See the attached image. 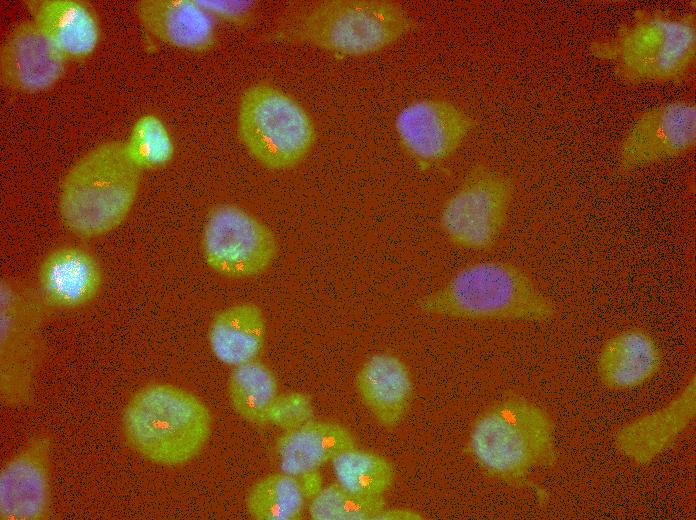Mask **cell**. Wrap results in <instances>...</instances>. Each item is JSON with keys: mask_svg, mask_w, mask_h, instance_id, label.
Instances as JSON below:
<instances>
[{"mask_svg": "<svg viewBox=\"0 0 696 520\" xmlns=\"http://www.w3.org/2000/svg\"><path fill=\"white\" fill-rule=\"evenodd\" d=\"M415 307L428 316L474 321L539 322L556 315L554 301L527 270L499 259L463 265Z\"/></svg>", "mask_w": 696, "mask_h": 520, "instance_id": "obj_1", "label": "cell"}, {"mask_svg": "<svg viewBox=\"0 0 696 520\" xmlns=\"http://www.w3.org/2000/svg\"><path fill=\"white\" fill-rule=\"evenodd\" d=\"M142 172L123 141L107 140L88 150L61 182L58 210L63 225L82 239L115 230L135 204Z\"/></svg>", "mask_w": 696, "mask_h": 520, "instance_id": "obj_2", "label": "cell"}, {"mask_svg": "<svg viewBox=\"0 0 696 520\" xmlns=\"http://www.w3.org/2000/svg\"><path fill=\"white\" fill-rule=\"evenodd\" d=\"M212 415L195 394L169 383H151L126 404L121 427L127 444L143 458L174 467L193 460L207 444Z\"/></svg>", "mask_w": 696, "mask_h": 520, "instance_id": "obj_3", "label": "cell"}, {"mask_svg": "<svg viewBox=\"0 0 696 520\" xmlns=\"http://www.w3.org/2000/svg\"><path fill=\"white\" fill-rule=\"evenodd\" d=\"M554 428L552 417L538 404L523 397H507L475 419L468 450L487 474L523 485L534 470L555 465Z\"/></svg>", "mask_w": 696, "mask_h": 520, "instance_id": "obj_4", "label": "cell"}, {"mask_svg": "<svg viewBox=\"0 0 696 520\" xmlns=\"http://www.w3.org/2000/svg\"><path fill=\"white\" fill-rule=\"evenodd\" d=\"M414 27L408 11L393 0H324L272 37L362 57L390 47Z\"/></svg>", "mask_w": 696, "mask_h": 520, "instance_id": "obj_5", "label": "cell"}, {"mask_svg": "<svg viewBox=\"0 0 696 520\" xmlns=\"http://www.w3.org/2000/svg\"><path fill=\"white\" fill-rule=\"evenodd\" d=\"M596 55L633 83H674L690 75L696 57L692 13L644 12L596 44Z\"/></svg>", "mask_w": 696, "mask_h": 520, "instance_id": "obj_6", "label": "cell"}, {"mask_svg": "<svg viewBox=\"0 0 696 520\" xmlns=\"http://www.w3.org/2000/svg\"><path fill=\"white\" fill-rule=\"evenodd\" d=\"M237 133L248 153L270 170L297 166L317 137L307 110L292 96L264 82L252 84L242 93Z\"/></svg>", "mask_w": 696, "mask_h": 520, "instance_id": "obj_7", "label": "cell"}, {"mask_svg": "<svg viewBox=\"0 0 696 520\" xmlns=\"http://www.w3.org/2000/svg\"><path fill=\"white\" fill-rule=\"evenodd\" d=\"M37 287L0 281V395L9 407L27 405L44 355L42 329L49 312Z\"/></svg>", "mask_w": 696, "mask_h": 520, "instance_id": "obj_8", "label": "cell"}, {"mask_svg": "<svg viewBox=\"0 0 696 520\" xmlns=\"http://www.w3.org/2000/svg\"><path fill=\"white\" fill-rule=\"evenodd\" d=\"M514 194L508 175L486 164L474 165L440 209L442 235L461 250L492 249L506 226Z\"/></svg>", "mask_w": 696, "mask_h": 520, "instance_id": "obj_9", "label": "cell"}, {"mask_svg": "<svg viewBox=\"0 0 696 520\" xmlns=\"http://www.w3.org/2000/svg\"><path fill=\"white\" fill-rule=\"evenodd\" d=\"M203 258L218 275L246 279L265 272L277 254L273 231L244 208L221 203L208 213L201 239Z\"/></svg>", "mask_w": 696, "mask_h": 520, "instance_id": "obj_10", "label": "cell"}, {"mask_svg": "<svg viewBox=\"0 0 696 520\" xmlns=\"http://www.w3.org/2000/svg\"><path fill=\"white\" fill-rule=\"evenodd\" d=\"M475 122L457 104L442 98H419L403 105L394 130L404 151L424 168L441 164L460 149Z\"/></svg>", "mask_w": 696, "mask_h": 520, "instance_id": "obj_11", "label": "cell"}, {"mask_svg": "<svg viewBox=\"0 0 696 520\" xmlns=\"http://www.w3.org/2000/svg\"><path fill=\"white\" fill-rule=\"evenodd\" d=\"M696 144V106L687 99L654 106L632 123L619 146L625 170L686 155Z\"/></svg>", "mask_w": 696, "mask_h": 520, "instance_id": "obj_12", "label": "cell"}, {"mask_svg": "<svg viewBox=\"0 0 696 520\" xmlns=\"http://www.w3.org/2000/svg\"><path fill=\"white\" fill-rule=\"evenodd\" d=\"M52 439L32 436L0 472V519L44 520L51 515Z\"/></svg>", "mask_w": 696, "mask_h": 520, "instance_id": "obj_13", "label": "cell"}, {"mask_svg": "<svg viewBox=\"0 0 696 520\" xmlns=\"http://www.w3.org/2000/svg\"><path fill=\"white\" fill-rule=\"evenodd\" d=\"M67 58L32 20L17 23L0 48V81L11 91L35 94L64 76Z\"/></svg>", "mask_w": 696, "mask_h": 520, "instance_id": "obj_14", "label": "cell"}, {"mask_svg": "<svg viewBox=\"0 0 696 520\" xmlns=\"http://www.w3.org/2000/svg\"><path fill=\"white\" fill-rule=\"evenodd\" d=\"M696 415V381L693 374L665 406L622 425L614 445L634 465L650 463L666 451L691 425Z\"/></svg>", "mask_w": 696, "mask_h": 520, "instance_id": "obj_15", "label": "cell"}, {"mask_svg": "<svg viewBox=\"0 0 696 520\" xmlns=\"http://www.w3.org/2000/svg\"><path fill=\"white\" fill-rule=\"evenodd\" d=\"M98 259L88 250L63 245L41 261L37 289L50 310H76L91 303L103 284Z\"/></svg>", "mask_w": 696, "mask_h": 520, "instance_id": "obj_16", "label": "cell"}, {"mask_svg": "<svg viewBox=\"0 0 696 520\" xmlns=\"http://www.w3.org/2000/svg\"><path fill=\"white\" fill-rule=\"evenodd\" d=\"M135 13L150 35L170 46L199 53L216 43V19L198 0H140Z\"/></svg>", "mask_w": 696, "mask_h": 520, "instance_id": "obj_17", "label": "cell"}, {"mask_svg": "<svg viewBox=\"0 0 696 520\" xmlns=\"http://www.w3.org/2000/svg\"><path fill=\"white\" fill-rule=\"evenodd\" d=\"M356 390L373 418L384 428L397 427L412 401L413 382L406 363L397 355L377 352L360 366Z\"/></svg>", "mask_w": 696, "mask_h": 520, "instance_id": "obj_18", "label": "cell"}, {"mask_svg": "<svg viewBox=\"0 0 696 520\" xmlns=\"http://www.w3.org/2000/svg\"><path fill=\"white\" fill-rule=\"evenodd\" d=\"M31 19L68 61H82L97 49L101 39L99 17L83 0H27Z\"/></svg>", "mask_w": 696, "mask_h": 520, "instance_id": "obj_19", "label": "cell"}, {"mask_svg": "<svg viewBox=\"0 0 696 520\" xmlns=\"http://www.w3.org/2000/svg\"><path fill=\"white\" fill-rule=\"evenodd\" d=\"M662 354L652 335L639 327L622 329L602 345L597 359L601 383L611 390L643 385L660 370Z\"/></svg>", "mask_w": 696, "mask_h": 520, "instance_id": "obj_20", "label": "cell"}, {"mask_svg": "<svg viewBox=\"0 0 696 520\" xmlns=\"http://www.w3.org/2000/svg\"><path fill=\"white\" fill-rule=\"evenodd\" d=\"M356 444L355 436L346 426L313 418L297 428L284 431L276 442L275 452L281 471L297 476L317 471Z\"/></svg>", "mask_w": 696, "mask_h": 520, "instance_id": "obj_21", "label": "cell"}, {"mask_svg": "<svg viewBox=\"0 0 696 520\" xmlns=\"http://www.w3.org/2000/svg\"><path fill=\"white\" fill-rule=\"evenodd\" d=\"M266 319L260 306L241 302L219 311L208 329L214 357L228 366L257 359L266 339Z\"/></svg>", "mask_w": 696, "mask_h": 520, "instance_id": "obj_22", "label": "cell"}, {"mask_svg": "<svg viewBox=\"0 0 696 520\" xmlns=\"http://www.w3.org/2000/svg\"><path fill=\"white\" fill-rule=\"evenodd\" d=\"M277 395V379L263 362L255 359L233 367L228 397L235 412L245 421L267 424V411Z\"/></svg>", "mask_w": 696, "mask_h": 520, "instance_id": "obj_23", "label": "cell"}, {"mask_svg": "<svg viewBox=\"0 0 696 520\" xmlns=\"http://www.w3.org/2000/svg\"><path fill=\"white\" fill-rule=\"evenodd\" d=\"M307 500L299 477L281 471L252 485L246 509L257 520H292L301 515Z\"/></svg>", "mask_w": 696, "mask_h": 520, "instance_id": "obj_24", "label": "cell"}, {"mask_svg": "<svg viewBox=\"0 0 696 520\" xmlns=\"http://www.w3.org/2000/svg\"><path fill=\"white\" fill-rule=\"evenodd\" d=\"M336 482L360 495L383 496L393 485L395 470L384 456L356 447L331 461Z\"/></svg>", "mask_w": 696, "mask_h": 520, "instance_id": "obj_25", "label": "cell"}, {"mask_svg": "<svg viewBox=\"0 0 696 520\" xmlns=\"http://www.w3.org/2000/svg\"><path fill=\"white\" fill-rule=\"evenodd\" d=\"M124 142L130 157L143 171L167 166L175 154V143L169 128L159 116L152 113L136 119Z\"/></svg>", "mask_w": 696, "mask_h": 520, "instance_id": "obj_26", "label": "cell"}, {"mask_svg": "<svg viewBox=\"0 0 696 520\" xmlns=\"http://www.w3.org/2000/svg\"><path fill=\"white\" fill-rule=\"evenodd\" d=\"M386 506L383 496L356 494L336 482L321 488L308 512L314 520H374Z\"/></svg>", "mask_w": 696, "mask_h": 520, "instance_id": "obj_27", "label": "cell"}, {"mask_svg": "<svg viewBox=\"0 0 696 520\" xmlns=\"http://www.w3.org/2000/svg\"><path fill=\"white\" fill-rule=\"evenodd\" d=\"M314 418V407L310 395L294 391L278 394L267 411V424L283 431L292 430Z\"/></svg>", "mask_w": 696, "mask_h": 520, "instance_id": "obj_28", "label": "cell"}, {"mask_svg": "<svg viewBox=\"0 0 696 520\" xmlns=\"http://www.w3.org/2000/svg\"><path fill=\"white\" fill-rule=\"evenodd\" d=\"M198 3L216 20H222L237 27H247L254 19V1L198 0Z\"/></svg>", "mask_w": 696, "mask_h": 520, "instance_id": "obj_29", "label": "cell"}, {"mask_svg": "<svg viewBox=\"0 0 696 520\" xmlns=\"http://www.w3.org/2000/svg\"><path fill=\"white\" fill-rule=\"evenodd\" d=\"M422 515L409 508H388L387 506L375 517L374 520H401L422 519Z\"/></svg>", "mask_w": 696, "mask_h": 520, "instance_id": "obj_30", "label": "cell"}]
</instances>
